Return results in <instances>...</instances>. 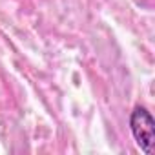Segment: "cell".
Wrapping results in <instances>:
<instances>
[{"label":"cell","instance_id":"1","mask_svg":"<svg viewBox=\"0 0 155 155\" xmlns=\"http://www.w3.org/2000/svg\"><path fill=\"white\" fill-rule=\"evenodd\" d=\"M130 130L135 137L137 146L146 153L151 155L153 148H155V120L151 117V113L142 108L137 106L131 115H130Z\"/></svg>","mask_w":155,"mask_h":155}]
</instances>
